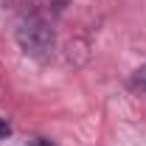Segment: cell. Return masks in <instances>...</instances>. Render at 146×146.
<instances>
[{
	"label": "cell",
	"instance_id": "1",
	"mask_svg": "<svg viewBox=\"0 0 146 146\" xmlns=\"http://www.w3.org/2000/svg\"><path fill=\"white\" fill-rule=\"evenodd\" d=\"M14 39H17L20 51L34 59L39 65L51 62L56 51V34L51 28V20L45 17L42 9L36 6H23L17 11V20H14Z\"/></svg>",
	"mask_w": 146,
	"mask_h": 146
},
{
	"label": "cell",
	"instance_id": "2",
	"mask_svg": "<svg viewBox=\"0 0 146 146\" xmlns=\"http://www.w3.org/2000/svg\"><path fill=\"white\" fill-rule=\"evenodd\" d=\"M129 87L135 93H141V96H146V65H141L138 70L132 73V79H129Z\"/></svg>",
	"mask_w": 146,
	"mask_h": 146
},
{
	"label": "cell",
	"instance_id": "3",
	"mask_svg": "<svg viewBox=\"0 0 146 146\" xmlns=\"http://www.w3.org/2000/svg\"><path fill=\"white\" fill-rule=\"evenodd\" d=\"M48 6H51V11H54V14H62V11L70 6V0H48Z\"/></svg>",
	"mask_w": 146,
	"mask_h": 146
},
{
	"label": "cell",
	"instance_id": "4",
	"mask_svg": "<svg viewBox=\"0 0 146 146\" xmlns=\"http://www.w3.org/2000/svg\"><path fill=\"white\" fill-rule=\"evenodd\" d=\"M28 146H56V143L51 141V138H42V135H39V138H31Z\"/></svg>",
	"mask_w": 146,
	"mask_h": 146
},
{
	"label": "cell",
	"instance_id": "5",
	"mask_svg": "<svg viewBox=\"0 0 146 146\" xmlns=\"http://www.w3.org/2000/svg\"><path fill=\"white\" fill-rule=\"evenodd\" d=\"M9 132H11V127H9V121H6V118H0V138H6Z\"/></svg>",
	"mask_w": 146,
	"mask_h": 146
},
{
	"label": "cell",
	"instance_id": "6",
	"mask_svg": "<svg viewBox=\"0 0 146 146\" xmlns=\"http://www.w3.org/2000/svg\"><path fill=\"white\" fill-rule=\"evenodd\" d=\"M11 3H14V0H0V9H9Z\"/></svg>",
	"mask_w": 146,
	"mask_h": 146
}]
</instances>
